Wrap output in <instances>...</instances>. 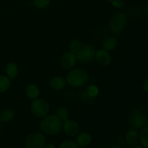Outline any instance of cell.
Segmentation results:
<instances>
[{
    "mask_svg": "<svg viewBox=\"0 0 148 148\" xmlns=\"http://www.w3.org/2000/svg\"><path fill=\"white\" fill-rule=\"evenodd\" d=\"M62 128V121L56 114L46 116L40 122V130L48 135L58 134Z\"/></svg>",
    "mask_w": 148,
    "mask_h": 148,
    "instance_id": "obj_1",
    "label": "cell"
},
{
    "mask_svg": "<svg viewBox=\"0 0 148 148\" xmlns=\"http://www.w3.org/2000/svg\"><path fill=\"white\" fill-rule=\"evenodd\" d=\"M88 80V74L82 69H75L71 70L66 76V82L69 85L78 88L85 85Z\"/></svg>",
    "mask_w": 148,
    "mask_h": 148,
    "instance_id": "obj_2",
    "label": "cell"
},
{
    "mask_svg": "<svg viewBox=\"0 0 148 148\" xmlns=\"http://www.w3.org/2000/svg\"><path fill=\"white\" fill-rule=\"evenodd\" d=\"M127 23V17L124 13L116 12L111 15L109 20V27L111 31L115 33L122 32Z\"/></svg>",
    "mask_w": 148,
    "mask_h": 148,
    "instance_id": "obj_3",
    "label": "cell"
},
{
    "mask_svg": "<svg viewBox=\"0 0 148 148\" xmlns=\"http://www.w3.org/2000/svg\"><path fill=\"white\" fill-rule=\"evenodd\" d=\"M129 125L134 130H142L146 126L147 119L144 113L139 110H133L128 119Z\"/></svg>",
    "mask_w": 148,
    "mask_h": 148,
    "instance_id": "obj_4",
    "label": "cell"
},
{
    "mask_svg": "<svg viewBox=\"0 0 148 148\" xmlns=\"http://www.w3.org/2000/svg\"><path fill=\"white\" fill-rule=\"evenodd\" d=\"M31 112L35 116L38 118H43L49 112V106L45 100L36 98L33 100L30 106Z\"/></svg>",
    "mask_w": 148,
    "mask_h": 148,
    "instance_id": "obj_5",
    "label": "cell"
},
{
    "mask_svg": "<svg viewBox=\"0 0 148 148\" xmlns=\"http://www.w3.org/2000/svg\"><path fill=\"white\" fill-rule=\"evenodd\" d=\"M46 144V138L42 133L33 132L29 134L25 139L26 148H43Z\"/></svg>",
    "mask_w": 148,
    "mask_h": 148,
    "instance_id": "obj_6",
    "label": "cell"
},
{
    "mask_svg": "<svg viewBox=\"0 0 148 148\" xmlns=\"http://www.w3.org/2000/svg\"><path fill=\"white\" fill-rule=\"evenodd\" d=\"M95 50L93 46L87 44L81 46L80 49L75 53L77 59L82 62L88 63L95 58Z\"/></svg>",
    "mask_w": 148,
    "mask_h": 148,
    "instance_id": "obj_7",
    "label": "cell"
},
{
    "mask_svg": "<svg viewBox=\"0 0 148 148\" xmlns=\"http://www.w3.org/2000/svg\"><path fill=\"white\" fill-rule=\"evenodd\" d=\"M62 127L66 135L69 137H75L78 135L80 131V127L78 123L69 119L64 121V124H62Z\"/></svg>",
    "mask_w": 148,
    "mask_h": 148,
    "instance_id": "obj_8",
    "label": "cell"
},
{
    "mask_svg": "<svg viewBox=\"0 0 148 148\" xmlns=\"http://www.w3.org/2000/svg\"><path fill=\"white\" fill-rule=\"evenodd\" d=\"M77 58L75 53L71 51L65 52L62 55L60 59V64L63 69H71L76 64Z\"/></svg>",
    "mask_w": 148,
    "mask_h": 148,
    "instance_id": "obj_9",
    "label": "cell"
},
{
    "mask_svg": "<svg viewBox=\"0 0 148 148\" xmlns=\"http://www.w3.org/2000/svg\"><path fill=\"white\" fill-rule=\"evenodd\" d=\"M95 57L97 62L101 66H107L111 63V56L109 52L103 49H98L97 51H95Z\"/></svg>",
    "mask_w": 148,
    "mask_h": 148,
    "instance_id": "obj_10",
    "label": "cell"
},
{
    "mask_svg": "<svg viewBox=\"0 0 148 148\" xmlns=\"http://www.w3.org/2000/svg\"><path fill=\"white\" fill-rule=\"evenodd\" d=\"M91 142H92V136L90 133L87 132H83L78 134L76 143L79 147H86L87 146L90 144Z\"/></svg>",
    "mask_w": 148,
    "mask_h": 148,
    "instance_id": "obj_11",
    "label": "cell"
},
{
    "mask_svg": "<svg viewBox=\"0 0 148 148\" xmlns=\"http://www.w3.org/2000/svg\"><path fill=\"white\" fill-rule=\"evenodd\" d=\"M126 143L130 146H134L137 145L140 140V134L137 131L134 129H131L127 132L125 136Z\"/></svg>",
    "mask_w": 148,
    "mask_h": 148,
    "instance_id": "obj_12",
    "label": "cell"
},
{
    "mask_svg": "<svg viewBox=\"0 0 148 148\" xmlns=\"http://www.w3.org/2000/svg\"><path fill=\"white\" fill-rule=\"evenodd\" d=\"M51 88L55 90H60L66 85V80L62 77H54L49 82Z\"/></svg>",
    "mask_w": 148,
    "mask_h": 148,
    "instance_id": "obj_13",
    "label": "cell"
},
{
    "mask_svg": "<svg viewBox=\"0 0 148 148\" xmlns=\"http://www.w3.org/2000/svg\"><path fill=\"white\" fill-rule=\"evenodd\" d=\"M25 93L29 98L35 100L38 98L39 95H40V90L37 85H34V84H30L26 88Z\"/></svg>",
    "mask_w": 148,
    "mask_h": 148,
    "instance_id": "obj_14",
    "label": "cell"
},
{
    "mask_svg": "<svg viewBox=\"0 0 148 148\" xmlns=\"http://www.w3.org/2000/svg\"><path fill=\"white\" fill-rule=\"evenodd\" d=\"M5 72L10 79H14L17 76L18 67L14 62H9L5 67Z\"/></svg>",
    "mask_w": 148,
    "mask_h": 148,
    "instance_id": "obj_15",
    "label": "cell"
},
{
    "mask_svg": "<svg viewBox=\"0 0 148 148\" xmlns=\"http://www.w3.org/2000/svg\"><path fill=\"white\" fill-rule=\"evenodd\" d=\"M103 49L105 50L110 51H112L117 46V40L113 36H110V37L106 38L105 40L103 42Z\"/></svg>",
    "mask_w": 148,
    "mask_h": 148,
    "instance_id": "obj_16",
    "label": "cell"
},
{
    "mask_svg": "<svg viewBox=\"0 0 148 148\" xmlns=\"http://www.w3.org/2000/svg\"><path fill=\"white\" fill-rule=\"evenodd\" d=\"M14 116V114L12 111V110L9 109H4L0 113V121L3 122H8L10 121Z\"/></svg>",
    "mask_w": 148,
    "mask_h": 148,
    "instance_id": "obj_17",
    "label": "cell"
},
{
    "mask_svg": "<svg viewBox=\"0 0 148 148\" xmlns=\"http://www.w3.org/2000/svg\"><path fill=\"white\" fill-rule=\"evenodd\" d=\"M141 145L145 148H148V126L142 129L140 134V140Z\"/></svg>",
    "mask_w": 148,
    "mask_h": 148,
    "instance_id": "obj_18",
    "label": "cell"
},
{
    "mask_svg": "<svg viewBox=\"0 0 148 148\" xmlns=\"http://www.w3.org/2000/svg\"><path fill=\"white\" fill-rule=\"evenodd\" d=\"M11 84L10 79L4 75H0V92H4L9 89Z\"/></svg>",
    "mask_w": 148,
    "mask_h": 148,
    "instance_id": "obj_19",
    "label": "cell"
},
{
    "mask_svg": "<svg viewBox=\"0 0 148 148\" xmlns=\"http://www.w3.org/2000/svg\"><path fill=\"white\" fill-rule=\"evenodd\" d=\"M56 115L62 121H66L69 119V112H68L67 109L64 107H59L57 110H56Z\"/></svg>",
    "mask_w": 148,
    "mask_h": 148,
    "instance_id": "obj_20",
    "label": "cell"
},
{
    "mask_svg": "<svg viewBox=\"0 0 148 148\" xmlns=\"http://www.w3.org/2000/svg\"><path fill=\"white\" fill-rule=\"evenodd\" d=\"M81 46H82V44H81L80 40L79 39H74L69 43V51L72 53H76L80 49Z\"/></svg>",
    "mask_w": 148,
    "mask_h": 148,
    "instance_id": "obj_21",
    "label": "cell"
},
{
    "mask_svg": "<svg viewBox=\"0 0 148 148\" xmlns=\"http://www.w3.org/2000/svg\"><path fill=\"white\" fill-rule=\"evenodd\" d=\"M50 4V0H33V4L37 9H43Z\"/></svg>",
    "mask_w": 148,
    "mask_h": 148,
    "instance_id": "obj_22",
    "label": "cell"
},
{
    "mask_svg": "<svg viewBox=\"0 0 148 148\" xmlns=\"http://www.w3.org/2000/svg\"><path fill=\"white\" fill-rule=\"evenodd\" d=\"M58 148H79V146L77 143L72 140H66L61 143Z\"/></svg>",
    "mask_w": 148,
    "mask_h": 148,
    "instance_id": "obj_23",
    "label": "cell"
},
{
    "mask_svg": "<svg viewBox=\"0 0 148 148\" xmlns=\"http://www.w3.org/2000/svg\"><path fill=\"white\" fill-rule=\"evenodd\" d=\"M88 92L90 96L95 97V95H98V88L94 85H91V86L88 87Z\"/></svg>",
    "mask_w": 148,
    "mask_h": 148,
    "instance_id": "obj_24",
    "label": "cell"
},
{
    "mask_svg": "<svg viewBox=\"0 0 148 148\" xmlns=\"http://www.w3.org/2000/svg\"><path fill=\"white\" fill-rule=\"evenodd\" d=\"M143 89L145 92H148V77L144 80L143 84Z\"/></svg>",
    "mask_w": 148,
    "mask_h": 148,
    "instance_id": "obj_25",
    "label": "cell"
},
{
    "mask_svg": "<svg viewBox=\"0 0 148 148\" xmlns=\"http://www.w3.org/2000/svg\"><path fill=\"white\" fill-rule=\"evenodd\" d=\"M43 148H56V146H55V145L53 144V143H49V144L47 145H45Z\"/></svg>",
    "mask_w": 148,
    "mask_h": 148,
    "instance_id": "obj_26",
    "label": "cell"
},
{
    "mask_svg": "<svg viewBox=\"0 0 148 148\" xmlns=\"http://www.w3.org/2000/svg\"><path fill=\"white\" fill-rule=\"evenodd\" d=\"M132 148H144L142 145H136L132 146Z\"/></svg>",
    "mask_w": 148,
    "mask_h": 148,
    "instance_id": "obj_27",
    "label": "cell"
},
{
    "mask_svg": "<svg viewBox=\"0 0 148 148\" xmlns=\"http://www.w3.org/2000/svg\"><path fill=\"white\" fill-rule=\"evenodd\" d=\"M108 148H121L120 146H118V145H114V146H111L110 147Z\"/></svg>",
    "mask_w": 148,
    "mask_h": 148,
    "instance_id": "obj_28",
    "label": "cell"
},
{
    "mask_svg": "<svg viewBox=\"0 0 148 148\" xmlns=\"http://www.w3.org/2000/svg\"><path fill=\"white\" fill-rule=\"evenodd\" d=\"M146 12H147V14H148V6L146 7Z\"/></svg>",
    "mask_w": 148,
    "mask_h": 148,
    "instance_id": "obj_29",
    "label": "cell"
},
{
    "mask_svg": "<svg viewBox=\"0 0 148 148\" xmlns=\"http://www.w3.org/2000/svg\"><path fill=\"white\" fill-rule=\"evenodd\" d=\"M0 131H1V124H0Z\"/></svg>",
    "mask_w": 148,
    "mask_h": 148,
    "instance_id": "obj_30",
    "label": "cell"
},
{
    "mask_svg": "<svg viewBox=\"0 0 148 148\" xmlns=\"http://www.w3.org/2000/svg\"><path fill=\"white\" fill-rule=\"evenodd\" d=\"M17 148H26V147H17Z\"/></svg>",
    "mask_w": 148,
    "mask_h": 148,
    "instance_id": "obj_31",
    "label": "cell"
},
{
    "mask_svg": "<svg viewBox=\"0 0 148 148\" xmlns=\"http://www.w3.org/2000/svg\"><path fill=\"white\" fill-rule=\"evenodd\" d=\"M147 106H148V100H147Z\"/></svg>",
    "mask_w": 148,
    "mask_h": 148,
    "instance_id": "obj_32",
    "label": "cell"
},
{
    "mask_svg": "<svg viewBox=\"0 0 148 148\" xmlns=\"http://www.w3.org/2000/svg\"><path fill=\"white\" fill-rule=\"evenodd\" d=\"M82 148H87V147H82Z\"/></svg>",
    "mask_w": 148,
    "mask_h": 148,
    "instance_id": "obj_33",
    "label": "cell"
}]
</instances>
